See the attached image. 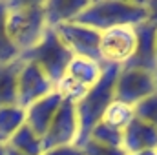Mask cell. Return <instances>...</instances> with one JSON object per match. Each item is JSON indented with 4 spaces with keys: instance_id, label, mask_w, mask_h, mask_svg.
<instances>
[{
    "instance_id": "6da1fadb",
    "label": "cell",
    "mask_w": 157,
    "mask_h": 155,
    "mask_svg": "<svg viewBox=\"0 0 157 155\" xmlns=\"http://www.w3.org/2000/svg\"><path fill=\"white\" fill-rule=\"evenodd\" d=\"M75 24L86 26L99 33L121 28V26H139L146 22L144 2L128 0H95L88 2L86 7L73 20Z\"/></svg>"
},
{
    "instance_id": "7a4b0ae2",
    "label": "cell",
    "mask_w": 157,
    "mask_h": 155,
    "mask_svg": "<svg viewBox=\"0 0 157 155\" xmlns=\"http://www.w3.org/2000/svg\"><path fill=\"white\" fill-rule=\"evenodd\" d=\"M6 28L9 40L24 53L37 46L48 29L44 2L39 0H11L7 2Z\"/></svg>"
},
{
    "instance_id": "3957f363",
    "label": "cell",
    "mask_w": 157,
    "mask_h": 155,
    "mask_svg": "<svg viewBox=\"0 0 157 155\" xmlns=\"http://www.w3.org/2000/svg\"><path fill=\"white\" fill-rule=\"evenodd\" d=\"M121 66L104 64L102 75L99 82L75 104L77 108V119H78V137L75 146L80 148L88 139L91 130L101 122L102 113L113 102V88H115V78H117Z\"/></svg>"
},
{
    "instance_id": "277c9868",
    "label": "cell",
    "mask_w": 157,
    "mask_h": 155,
    "mask_svg": "<svg viewBox=\"0 0 157 155\" xmlns=\"http://www.w3.org/2000/svg\"><path fill=\"white\" fill-rule=\"evenodd\" d=\"M18 57L24 62L35 64L40 71L53 82V86L59 84V80L62 78L68 64L73 59L71 51L59 39V35L53 28H48L39 44L33 46L31 49L20 53Z\"/></svg>"
},
{
    "instance_id": "5b68a950",
    "label": "cell",
    "mask_w": 157,
    "mask_h": 155,
    "mask_svg": "<svg viewBox=\"0 0 157 155\" xmlns=\"http://www.w3.org/2000/svg\"><path fill=\"white\" fill-rule=\"evenodd\" d=\"M102 70H104L102 62L82 59V57H73L71 62L68 64L62 78L55 86V89L60 93V97L64 100H70V102L77 104L99 82V78L102 75Z\"/></svg>"
},
{
    "instance_id": "8992f818",
    "label": "cell",
    "mask_w": 157,
    "mask_h": 155,
    "mask_svg": "<svg viewBox=\"0 0 157 155\" xmlns=\"http://www.w3.org/2000/svg\"><path fill=\"white\" fill-rule=\"evenodd\" d=\"M135 46H137V31L133 26H121L102 31L99 40L101 62L122 68L133 57Z\"/></svg>"
},
{
    "instance_id": "52a82bcc",
    "label": "cell",
    "mask_w": 157,
    "mask_h": 155,
    "mask_svg": "<svg viewBox=\"0 0 157 155\" xmlns=\"http://www.w3.org/2000/svg\"><path fill=\"white\" fill-rule=\"evenodd\" d=\"M154 93H155L154 73L135 68H121L115 78L113 100L133 108L135 104H139L141 100H144Z\"/></svg>"
},
{
    "instance_id": "ba28073f",
    "label": "cell",
    "mask_w": 157,
    "mask_h": 155,
    "mask_svg": "<svg viewBox=\"0 0 157 155\" xmlns=\"http://www.w3.org/2000/svg\"><path fill=\"white\" fill-rule=\"evenodd\" d=\"M77 137L78 119L75 102L62 100L48 131L42 137V146H44V150H51V148H59V146H71L77 142Z\"/></svg>"
},
{
    "instance_id": "9c48e42d",
    "label": "cell",
    "mask_w": 157,
    "mask_h": 155,
    "mask_svg": "<svg viewBox=\"0 0 157 155\" xmlns=\"http://www.w3.org/2000/svg\"><path fill=\"white\" fill-rule=\"evenodd\" d=\"M59 35V39L64 42V46L71 51L73 57H82L90 60L101 62V53H99V40L101 33L95 29H90L86 26H80L75 22L60 24L53 28Z\"/></svg>"
},
{
    "instance_id": "30bf717a",
    "label": "cell",
    "mask_w": 157,
    "mask_h": 155,
    "mask_svg": "<svg viewBox=\"0 0 157 155\" xmlns=\"http://www.w3.org/2000/svg\"><path fill=\"white\" fill-rule=\"evenodd\" d=\"M53 91H55L53 82L46 77L35 64H31V62L22 64V70H20V75H18V86H17V104L20 108L28 110L31 104H35L37 100L48 97Z\"/></svg>"
},
{
    "instance_id": "8fae6325",
    "label": "cell",
    "mask_w": 157,
    "mask_h": 155,
    "mask_svg": "<svg viewBox=\"0 0 157 155\" xmlns=\"http://www.w3.org/2000/svg\"><path fill=\"white\" fill-rule=\"evenodd\" d=\"M137 31V46L133 57L128 60L126 66L122 68H135V70H144L150 73H155L157 60H155V33L157 29L150 26L148 22H143L135 26Z\"/></svg>"
},
{
    "instance_id": "7c38bea8",
    "label": "cell",
    "mask_w": 157,
    "mask_h": 155,
    "mask_svg": "<svg viewBox=\"0 0 157 155\" xmlns=\"http://www.w3.org/2000/svg\"><path fill=\"white\" fill-rule=\"evenodd\" d=\"M62 100H64V99H62L60 93L55 89L53 93H49L48 97L37 100L35 104H31V106L26 110V124L39 135L40 139H42L44 133L48 131V128H49V124H51L55 113L59 112Z\"/></svg>"
},
{
    "instance_id": "4fadbf2b",
    "label": "cell",
    "mask_w": 157,
    "mask_h": 155,
    "mask_svg": "<svg viewBox=\"0 0 157 155\" xmlns=\"http://www.w3.org/2000/svg\"><path fill=\"white\" fill-rule=\"evenodd\" d=\"M122 148L128 155L144 150H157V128L133 117V120L122 131Z\"/></svg>"
},
{
    "instance_id": "5bb4252c",
    "label": "cell",
    "mask_w": 157,
    "mask_h": 155,
    "mask_svg": "<svg viewBox=\"0 0 157 155\" xmlns=\"http://www.w3.org/2000/svg\"><path fill=\"white\" fill-rule=\"evenodd\" d=\"M88 0H48L44 2L48 28H57L60 24L73 22L75 17L86 7Z\"/></svg>"
},
{
    "instance_id": "9a60e30c",
    "label": "cell",
    "mask_w": 157,
    "mask_h": 155,
    "mask_svg": "<svg viewBox=\"0 0 157 155\" xmlns=\"http://www.w3.org/2000/svg\"><path fill=\"white\" fill-rule=\"evenodd\" d=\"M20 57L0 64V108L17 104V86H18V75L22 70Z\"/></svg>"
},
{
    "instance_id": "2e32d148",
    "label": "cell",
    "mask_w": 157,
    "mask_h": 155,
    "mask_svg": "<svg viewBox=\"0 0 157 155\" xmlns=\"http://www.w3.org/2000/svg\"><path fill=\"white\" fill-rule=\"evenodd\" d=\"M6 144L11 150H15V152H18V153H22V155H42V152H44L42 139L28 124H24L22 128H18L6 141Z\"/></svg>"
},
{
    "instance_id": "e0dca14e",
    "label": "cell",
    "mask_w": 157,
    "mask_h": 155,
    "mask_svg": "<svg viewBox=\"0 0 157 155\" xmlns=\"http://www.w3.org/2000/svg\"><path fill=\"white\" fill-rule=\"evenodd\" d=\"M26 124V110L18 104L0 108V139L6 142L18 128Z\"/></svg>"
},
{
    "instance_id": "ac0fdd59",
    "label": "cell",
    "mask_w": 157,
    "mask_h": 155,
    "mask_svg": "<svg viewBox=\"0 0 157 155\" xmlns=\"http://www.w3.org/2000/svg\"><path fill=\"white\" fill-rule=\"evenodd\" d=\"M133 108L128 106V104H122V102H110V106L106 108V112L102 113L101 122H104L106 126L110 128H115L119 131H124L128 128V124L133 120Z\"/></svg>"
},
{
    "instance_id": "d6986e66",
    "label": "cell",
    "mask_w": 157,
    "mask_h": 155,
    "mask_svg": "<svg viewBox=\"0 0 157 155\" xmlns=\"http://www.w3.org/2000/svg\"><path fill=\"white\" fill-rule=\"evenodd\" d=\"M6 18H7V2L0 0V64L11 62V60L18 59V55H20L18 49L9 40L7 28H6Z\"/></svg>"
},
{
    "instance_id": "ffe728a7",
    "label": "cell",
    "mask_w": 157,
    "mask_h": 155,
    "mask_svg": "<svg viewBox=\"0 0 157 155\" xmlns=\"http://www.w3.org/2000/svg\"><path fill=\"white\" fill-rule=\"evenodd\" d=\"M90 139L95 141V142H99V144H104V146L122 148V131L106 126L104 122H99V124L91 130Z\"/></svg>"
},
{
    "instance_id": "44dd1931",
    "label": "cell",
    "mask_w": 157,
    "mask_h": 155,
    "mask_svg": "<svg viewBox=\"0 0 157 155\" xmlns=\"http://www.w3.org/2000/svg\"><path fill=\"white\" fill-rule=\"evenodd\" d=\"M133 115L143 122L157 128V91L133 106Z\"/></svg>"
},
{
    "instance_id": "7402d4cb",
    "label": "cell",
    "mask_w": 157,
    "mask_h": 155,
    "mask_svg": "<svg viewBox=\"0 0 157 155\" xmlns=\"http://www.w3.org/2000/svg\"><path fill=\"white\" fill-rule=\"evenodd\" d=\"M82 155H128L124 152V148H112V146H104L99 144L91 139H88L82 146H80Z\"/></svg>"
},
{
    "instance_id": "603a6c76",
    "label": "cell",
    "mask_w": 157,
    "mask_h": 155,
    "mask_svg": "<svg viewBox=\"0 0 157 155\" xmlns=\"http://www.w3.org/2000/svg\"><path fill=\"white\" fill-rule=\"evenodd\" d=\"M42 155H82V152H80V148H77L75 144H71V146H59V148L44 150Z\"/></svg>"
},
{
    "instance_id": "cb8c5ba5",
    "label": "cell",
    "mask_w": 157,
    "mask_h": 155,
    "mask_svg": "<svg viewBox=\"0 0 157 155\" xmlns=\"http://www.w3.org/2000/svg\"><path fill=\"white\" fill-rule=\"evenodd\" d=\"M144 7H146V22L157 29V0H146Z\"/></svg>"
},
{
    "instance_id": "d4e9b609",
    "label": "cell",
    "mask_w": 157,
    "mask_h": 155,
    "mask_svg": "<svg viewBox=\"0 0 157 155\" xmlns=\"http://www.w3.org/2000/svg\"><path fill=\"white\" fill-rule=\"evenodd\" d=\"M132 155H157V150H144V152H137Z\"/></svg>"
},
{
    "instance_id": "484cf974",
    "label": "cell",
    "mask_w": 157,
    "mask_h": 155,
    "mask_svg": "<svg viewBox=\"0 0 157 155\" xmlns=\"http://www.w3.org/2000/svg\"><path fill=\"white\" fill-rule=\"evenodd\" d=\"M6 155H22V153H18V152H15V150H11L7 144H6Z\"/></svg>"
},
{
    "instance_id": "4316f807",
    "label": "cell",
    "mask_w": 157,
    "mask_h": 155,
    "mask_svg": "<svg viewBox=\"0 0 157 155\" xmlns=\"http://www.w3.org/2000/svg\"><path fill=\"white\" fill-rule=\"evenodd\" d=\"M0 155H6V142H0Z\"/></svg>"
},
{
    "instance_id": "83f0119b",
    "label": "cell",
    "mask_w": 157,
    "mask_h": 155,
    "mask_svg": "<svg viewBox=\"0 0 157 155\" xmlns=\"http://www.w3.org/2000/svg\"><path fill=\"white\" fill-rule=\"evenodd\" d=\"M155 60H157V33H155Z\"/></svg>"
},
{
    "instance_id": "f1b7e54d",
    "label": "cell",
    "mask_w": 157,
    "mask_h": 155,
    "mask_svg": "<svg viewBox=\"0 0 157 155\" xmlns=\"http://www.w3.org/2000/svg\"><path fill=\"white\" fill-rule=\"evenodd\" d=\"M0 142H4V141H2V139H0Z\"/></svg>"
}]
</instances>
